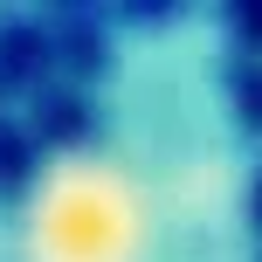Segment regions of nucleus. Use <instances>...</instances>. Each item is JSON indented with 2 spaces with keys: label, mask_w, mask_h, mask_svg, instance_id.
<instances>
[{
  "label": "nucleus",
  "mask_w": 262,
  "mask_h": 262,
  "mask_svg": "<svg viewBox=\"0 0 262 262\" xmlns=\"http://www.w3.org/2000/svg\"><path fill=\"white\" fill-rule=\"evenodd\" d=\"M0 262H262V159L214 21L111 49L83 111L0 180Z\"/></svg>",
  "instance_id": "obj_1"
}]
</instances>
